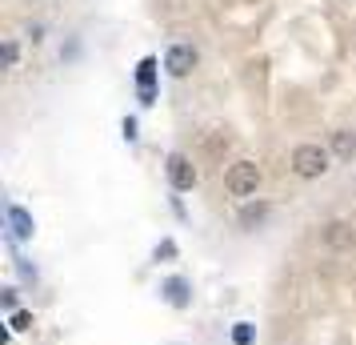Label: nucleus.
I'll use <instances>...</instances> for the list:
<instances>
[{"instance_id":"nucleus-8","label":"nucleus","mask_w":356,"mask_h":345,"mask_svg":"<svg viewBox=\"0 0 356 345\" xmlns=\"http://www.w3.org/2000/svg\"><path fill=\"white\" fill-rule=\"evenodd\" d=\"M164 293H168V301H172L177 309H184V305H188V285H184V281H180V277L164 281Z\"/></svg>"},{"instance_id":"nucleus-11","label":"nucleus","mask_w":356,"mask_h":345,"mask_svg":"<svg viewBox=\"0 0 356 345\" xmlns=\"http://www.w3.org/2000/svg\"><path fill=\"white\" fill-rule=\"evenodd\" d=\"M8 329H17V333H24V329H33V313H29V309H17L13 317H8Z\"/></svg>"},{"instance_id":"nucleus-10","label":"nucleus","mask_w":356,"mask_h":345,"mask_svg":"<svg viewBox=\"0 0 356 345\" xmlns=\"http://www.w3.org/2000/svg\"><path fill=\"white\" fill-rule=\"evenodd\" d=\"M13 225H17V237H33V221H29V213L24 209H13Z\"/></svg>"},{"instance_id":"nucleus-4","label":"nucleus","mask_w":356,"mask_h":345,"mask_svg":"<svg viewBox=\"0 0 356 345\" xmlns=\"http://www.w3.org/2000/svg\"><path fill=\"white\" fill-rule=\"evenodd\" d=\"M164 68H168V77H188V72L196 68V49L193 45H184V40L168 45V52H164Z\"/></svg>"},{"instance_id":"nucleus-16","label":"nucleus","mask_w":356,"mask_h":345,"mask_svg":"<svg viewBox=\"0 0 356 345\" xmlns=\"http://www.w3.org/2000/svg\"><path fill=\"white\" fill-rule=\"evenodd\" d=\"M172 253H177V245H172V241H164V245L156 249V257H172Z\"/></svg>"},{"instance_id":"nucleus-7","label":"nucleus","mask_w":356,"mask_h":345,"mask_svg":"<svg viewBox=\"0 0 356 345\" xmlns=\"http://www.w3.org/2000/svg\"><path fill=\"white\" fill-rule=\"evenodd\" d=\"M152 77H156V61H152V56H145V61H140V72H136L140 100H145V105H152Z\"/></svg>"},{"instance_id":"nucleus-9","label":"nucleus","mask_w":356,"mask_h":345,"mask_svg":"<svg viewBox=\"0 0 356 345\" xmlns=\"http://www.w3.org/2000/svg\"><path fill=\"white\" fill-rule=\"evenodd\" d=\"M264 217H268V205H264V201H257V205H244V209H241V225H244V229H252V225H260Z\"/></svg>"},{"instance_id":"nucleus-14","label":"nucleus","mask_w":356,"mask_h":345,"mask_svg":"<svg viewBox=\"0 0 356 345\" xmlns=\"http://www.w3.org/2000/svg\"><path fill=\"white\" fill-rule=\"evenodd\" d=\"M29 36H33V45H40V40H44V24H33V29H29Z\"/></svg>"},{"instance_id":"nucleus-6","label":"nucleus","mask_w":356,"mask_h":345,"mask_svg":"<svg viewBox=\"0 0 356 345\" xmlns=\"http://www.w3.org/2000/svg\"><path fill=\"white\" fill-rule=\"evenodd\" d=\"M328 148H332V157H340V161H353L356 157V129H337Z\"/></svg>"},{"instance_id":"nucleus-2","label":"nucleus","mask_w":356,"mask_h":345,"mask_svg":"<svg viewBox=\"0 0 356 345\" xmlns=\"http://www.w3.org/2000/svg\"><path fill=\"white\" fill-rule=\"evenodd\" d=\"M225 189H228V197H257V189H260V164L257 161H236V164H228V173H225Z\"/></svg>"},{"instance_id":"nucleus-12","label":"nucleus","mask_w":356,"mask_h":345,"mask_svg":"<svg viewBox=\"0 0 356 345\" xmlns=\"http://www.w3.org/2000/svg\"><path fill=\"white\" fill-rule=\"evenodd\" d=\"M0 52H4V68H17V61H20V45L17 40H4V49Z\"/></svg>"},{"instance_id":"nucleus-3","label":"nucleus","mask_w":356,"mask_h":345,"mask_svg":"<svg viewBox=\"0 0 356 345\" xmlns=\"http://www.w3.org/2000/svg\"><path fill=\"white\" fill-rule=\"evenodd\" d=\"M168 185H172L177 193L196 189V164H193V157H184V153H172V157H168Z\"/></svg>"},{"instance_id":"nucleus-13","label":"nucleus","mask_w":356,"mask_h":345,"mask_svg":"<svg viewBox=\"0 0 356 345\" xmlns=\"http://www.w3.org/2000/svg\"><path fill=\"white\" fill-rule=\"evenodd\" d=\"M232 342H236V345H252V325H244V321H241V325L232 329Z\"/></svg>"},{"instance_id":"nucleus-17","label":"nucleus","mask_w":356,"mask_h":345,"mask_svg":"<svg viewBox=\"0 0 356 345\" xmlns=\"http://www.w3.org/2000/svg\"><path fill=\"white\" fill-rule=\"evenodd\" d=\"M124 137H129V141H136V121H132V116L124 121Z\"/></svg>"},{"instance_id":"nucleus-5","label":"nucleus","mask_w":356,"mask_h":345,"mask_svg":"<svg viewBox=\"0 0 356 345\" xmlns=\"http://www.w3.org/2000/svg\"><path fill=\"white\" fill-rule=\"evenodd\" d=\"M321 241H324L328 249L344 253V249L356 245V225H353V221H328V225L321 229Z\"/></svg>"},{"instance_id":"nucleus-1","label":"nucleus","mask_w":356,"mask_h":345,"mask_svg":"<svg viewBox=\"0 0 356 345\" xmlns=\"http://www.w3.org/2000/svg\"><path fill=\"white\" fill-rule=\"evenodd\" d=\"M292 173L300 177V181H321L324 173L332 169V148H324V145H312V141H305V145H296L292 148Z\"/></svg>"},{"instance_id":"nucleus-18","label":"nucleus","mask_w":356,"mask_h":345,"mask_svg":"<svg viewBox=\"0 0 356 345\" xmlns=\"http://www.w3.org/2000/svg\"><path fill=\"white\" fill-rule=\"evenodd\" d=\"M24 4H36V0H24Z\"/></svg>"},{"instance_id":"nucleus-15","label":"nucleus","mask_w":356,"mask_h":345,"mask_svg":"<svg viewBox=\"0 0 356 345\" xmlns=\"http://www.w3.org/2000/svg\"><path fill=\"white\" fill-rule=\"evenodd\" d=\"M4 305H8V309L17 313V289H4Z\"/></svg>"}]
</instances>
